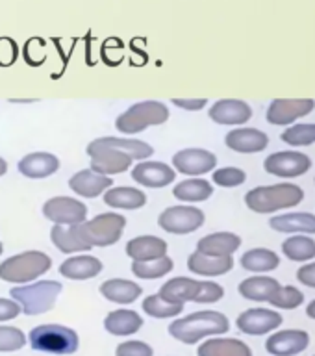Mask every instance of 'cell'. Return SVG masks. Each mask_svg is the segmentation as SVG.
<instances>
[{
  "instance_id": "cell-1",
  "label": "cell",
  "mask_w": 315,
  "mask_h": 356,
  "mask_svg": "<svg viewBox=\"0 0 315 356\" xmlns=\"http://www.w3.org/2000/svg\"><path fill=\"white\" fill-rule=\"evenodd\" d=\"M230 330V321L221 312L200 310L186 317L175 319L169 325V334L186 345L199 343L210 336H221Z\"/></svg>"
},
{
  "instance_id": "cell-2",
  "label": "cell",
  "mask_w": 315,
  "mask_h": 356,
  "mask_svg": "<svg viewBox=\"0 0 315 356\" xmlns=\"http://www.w3.org/2000/svg\"><path fill=\"white\" fill-rule=\"evenodd\" d=\"M302 200H305V191L289 182L258 186L245 195V204L256 213H273L286 208H295Z\"/></svg>"
},
{
  "instance_id": "cell-3",
  "label": "cell",
  "mask_w": 315,
  "mask_h": 356,
  "mask_svg": "<svg viewBox=\"0 0 315 356\" xmlns=\"http://www.w3.org/2000/svg\"><path fill=\"white\" fill-rule=\"evenodd\" d=\"M28 343L38 353H47V355L67 356L74 355L80 347V338L76 330L65 325H39L32 328L28 334Z\"/></svg>"
},
{
  "instance_id": "cell-4",
  "label": "cell",
  "mask_w": 315,
  "mask_h": 356,
  "mask_svg": "<svg viewBox=\"0 0 315 356\" xmlns=\"http://www.w3.org/2000/svg\"><path fill=\"white\" fill-rule=\"evenodd\" d=\"M63 291V284L56 280H39V282L15 286L10 289L11 299L17 300L26 316H41L54 308L56 300Z\"/></svg>"
},
{
  "instance_id": "cell-5",
  "label": "cell",
  "mask_w": 315,
  "mask_h": 356,
  "mask_svg": "<svg viewBox=\"0 0 315 356\" xmlns=\"http://www.w3.org/2000/svg\"><path fill=\"white\" fill-rule=\"evenodd\" d=\"M52 258L41 250H24L21 254L10 256L0 264V278L4 282L24 284L43 277L50 271Z\"/></svg>"
},
{
  "instance_id": "cell-6",
  "label": "cell",
  "mask_w": 315,
  "mask_h": 356,
  "mask_svg": "<svg viewBox=\"0 0 315 356\" xmlns=\"http://www.w3.org/2000/svg\"><path fill=\"white\" fill-rule=\"evenodd\" d=\"M169 119V108L160 100H143L132 104L115 119V128L121 134H139L149 127L163 124Z\"/></svg>"
},
{
  "instance_id": "cell-7",
  "label": "cell",
  "mask_w": 315,
  "mask_h": 356,
  "mask_svg": "<svg viewBox=\"0 0 315 356\" xmlns=\"http://www.w3.org/2000/svg\"><path fill=\"white\" fill-rule=\"evenodd\" d=\"M88 156L91 158V171L110 177V175H119L130 169L132 165V158L122 152L111 143H108L106 138H99L91 141L86 149Z\"/></svg>"
},
{
  "instance_id": "cell-8",
  "label": "cell",
  "mask_w": 315,
  "mask_h": 356,
  "mask_svg": "<svg viewBox=\"0 0 315 356\" xmlns=\"http://www.w3.org/2000/svg\"><path fill=\"white\" fill-rule=\"evenodd\" d=\"M124 227H127V219L121 213L108 211L93 217L91 221H83L82 232L91 247H110L121 239Z\"/></svg>"
},
{
  "instance_id": "cell-9",
  "label": "cell",
  "mask_w": 315,
  "mask_h": 356,
  "mask_svg": "<svg viewBox=\"0 0 315 356\" xmlns=\"http://www.w3.org/2000/svg\"><path fill=\"white\" fill-rule=\"evenodd\" d=\"M206 221L204 211L195 206H171L161 211L158 217V225L161 230L177 236H186L199 230Z\"/></svg>"
},
{
  "instance_id": "cell-10",
  "label": "cell",
  "mask_w": 315,
  "mask_h": 356,
  "mask_svg": "<svg viewBox=\"0 0 315 356\" xmlns=\"http://www.w3.org/2000/svg\"><path fill=\"white\" fill-rule=\"evenodd\" d=\"M264 169L269 175L278 178H297L302 177L312 169L310 156L299 150H280L267 156L264 161Z\"/></svg>"
},
{
  "instance_id": "cell-11",
  "label": "cell",
  "mask_w": 315,
  "mask_h": 356,
  "mask_svg": "<svg viewBox=\"0 0 315 356\" xmlns=\"http://www.w3.org/2000/svg\"><path fill=\"white\" fill-rule=\"evenodd\" d=\"M284 317L280 312L271 308H249L241 312L236 319V327L247 336H264L277 330L282 325Z\"/></svg>"
},
{
  "instance_id": "cell-12",
  "label": "cell",
  "mask_w": 315,
  "mask_h": 356,
  "mask_svg": "<svg viewBox=\"0 0 315 356\" xmlns=\"http://www.w3.org/2000/svg\"><path fill=\"white\" fill-rule=\"evenodd\" d=\"M43 216L54 225H74L88 217V206L72 197H52L43 204Z\"/></svg>"
},
{
  "instance_id": "cell-13",
  "label": "cell",
  "mask_w": 315,
  "mask_h": 356,
  "mask_svg": "<svg viewBox=\"0 0 315 356\" xmlns=\"http://www.w3.org/2000/svg\"><path fill=\"white\" fill-rule=\"evenodd\" d=\"M310 345V334L300 328H284L271 334L266 341V350L271 356H297Z\"/></svg>"
},
{
  "instance_id": "cell-14",
  "label": "cell",
  "mask_w": 315,
  "mask_h": 356,
  "mask_svg": "<svg viewBox=\"0 0 315 356\" xmlns=\"http://www.w3.org/2000/svg\"><path fill=\"white\" fill-rule=\"evenodd\" d=\"M315 102L312 99H275L267 108L266 119L271 124L286 127L300 117L312 113Z\"/></svg>"
},
{
  "instance_id": "cell-15",
  "label": "cell",
  "mask_w": 315,
  "mask_h": 356,
  "mask_svg": "<svg viewBox=\"0 0 315 356\" xmlns=\"http://www.w3.org/2000/svg\"><path fill=\"white\" fill-rule=\"evenodd\" d=\"M172 165L188 177H200L216 169L217 156L206 149H182L172 156Z\"/></svg>"
},
{
  "instance_id": "cell-16",
  "label": "cell",
  "mask_w": 315,
  "mask_h": 356,
  "mask_svg": "<svg viewBox=\"0 0 315 356\" xmlns=\"http://www.w3.org/2000/svg\"><path fill=\"white\" fill-rule=\"evenodd\" d=\"M132 178L145 188H165L171 182H175L177 172L172 167H169L163 161H141L132 169Z\"/></svg>"
},
{
  "instance_id": "cell-17",
  "label": "cell",
  "mask_w": 315,
  "mask_h": 356,
  "mask_svg": "<svg viewBox=\"0 0 315 356\" xmlns=\"http://www.w3.org/2000/svg\"><path fill=\"white\" fill-rule=\"evenodd\" d=\"M210 119L217 124H245L252 117V108L245 100L221 99L210 108Z\"/></svg>"
},
{
  "instance_id": "cell-18",
  "label": "cell",
  "mask_w": 315,
  "mask_h": 356,
  "mask_svg": "<svg viewBox=\"0 0 315 356\" xmlns=\"http://www.w3.org/2000/svg\"><path fill=\"white\" fill-rule=\"evenodd\" d=\"M225 143L234 152L255 154V152H261L264 149H267L269 138L266 132H261L258 128H236L227 134Z\"/></svg>"
},
{
  "instance_id": "cell-19",
  "label": "cell",
  "mask_w": 315,
  "mask_h": 356,
  "mask_svg": "<svg viewBox=\"0 0 315 356\" xmlns=\"http://www.w3.org/2000/svg\"><path fill=\"white\" fill-rule=\"evenodd\" d=\"M50 239L56 245V249H60L65 254L83 252V250L93 249L88 243V239L83 238L82 222H74V225H54L52 230H50Z\"/></svg>"
},
{
  "instance_id": "cell-20",
  "label": "cell",
  "mask_w": 315,
  "mask_h": 356,
  "mask_svg": "<svg viewBox=\"0 0 315 356\" xmlns=\"http://www.w3.org/2000/svg\"><path fill=\"white\" fill-rule=\"evenodd\" d=\"M113 186V178L99 175V172L91 171V169H83L78 171L76 175H72L69 178V188L80 197L86 199H95L100 193H104L106 189H110Z\"/></svg>"
},
{
  "instance_id": "cell-21",
  "label": "cell",
  "mask_w": 315,
  "mask_h": 356,
  "mask_svg": "<svg viewBox=\"0 0 315 356\" xmlns=\"http://www.w3.org/2000/svg\"><path fill=\"white\" fill-rule=\"evenodd\" d=\"M232 256H210L195 250L188 258V269L200 277H221V275L232 271Z\"/></svg>"
},
{
  "instance_id": "cell-22",
  "label": "cell",
  "mask_w": 315,
  "mask_h": 356,
  "mask_svg": "<svg viewBox=\"0 0 315 356\" xmlns=\"http://www.w3.org/2000/svg\"><path fill=\"white\" fill-rule=\"evenodd\" d=\"M200 289V280L189 277H175L160 288L158 295L172 305H186L188 300L195 302Z\"/></svg>"
},
{
  "instance_id": "cell-23",
  "label": "cell",
  "mask_w": 315,
  "mask_h": 356,
  "mask_svg": "<svg viewBox=\"0 0 315 356\" xmlns=\"http://www.w3.org/2000/svg\"><path fill=\"white\" fill-rule=\"evenodd\" d=\"M100 293L106 300L115 302V305H132L141 297L143 288L138 282L127 280V278H111L100 284Z\"/></svg>"
},
{
  "instance_id": "cell-24",
  "label": "cell",
  "mask_w": 315,
  "mask_h": 356,
  "mask_svg": "<svg viewBox=\"0 0 315 356\" xmlns=\"http://www.w3.org/2000/svg\"><path fill=\"white\" fill-rule=\"evenodd\" d=\"M127 254L132 261L158 260L167 256V241L156 236H139L127 243Z\"/></svg>"
},
{
  "instance_id": "cell-25",
  "label": "cell",
  "mask_w": 315,
  "mask_h": 356,
  "mask_svg": "<svg viewBox=\"0 0 315 356\" xmlns=\"http://www.w3.org/2000/svg\"><path fill=\"white\" fill-rule=\"evenodd\" d=\"M60 169V160L49 152H32L19 161V172L26 178H47Z\"/></svg>"
},
{
  "instance_id": "cell-26",
  "label": "cell",
  "mask_w": 315,
  "mask_h": 356,
  "mask_svg": "<svg viewBox=\"0 0 315 356\" xmlns=\"http://www.w3.org/2000/svg\"><path fill=\"white\" fill-rule=\"evenodd\" d=\"M280 286L282 284L278 282L277 278L258 275V277L245 278L243 282L239 284L238 291L243 299L255 300V302H269L277 295Z\"/></svg>"
},
{
  "instance_id": "cell-27",
  "label": "cell",
  "mask_w": 315,
  "mask_h": 356,
  "mask_svg": "<svg viewBox=\"0 0 315 356\" xmlns=\"http://www.w3.org/2000/svg\"><path fill=\"white\" fill-rule=\"evenodd\" d=\"M100 271H102V261L89 254L71 256L60 266V275L69 280H89L100 275Z\"/></svg>"
},
{
  "instance_id": "cell-28",
  "label": "cell",
  "mask_w": 315,
  "mask_h": 356,
  "mask_svg": "<svg viewBox=\"0 0 315 356\" xmlns=\"http://www.w3.org/2000/svg\"><path fill=\"white\" fill-rule=\"evenodd\" d=\"M241 247V238L234 232L208 234L197 243V250L210 256H232Z\"/></svg>"
},
{
  "instance_id": "cell-29",
  "label": "cell",
  "mask_w": 315,
  "mask_h": 356,
  "mask_svg": "<svg viewBox=\"0 0 315 356\" xmlns=\"http://www.w3.org/2000/svg\"><path fill=\"white\" fill-rule=\"evenodd\" d=\"M269 227L282 234H315V216L308 211H291L271 217Z\"/></svg>"
},
{
  "instance_id": "cell-30",
  "label": "cell",
  "mask_w": 315,
  "mask_h": 356,
  "mask_svg": "<svg viewBox=\"0 0 315 356\" xmlns=\"http://www.w3.org/2000/svg\"><path fill=\"white\" fill-rule=\"evenodd\" d=\"M199 356H252V349L238 338H211L197 349Z\"/></svg>"
},
{
  "instance_id": "cell-31",
  "label": "cell",
  "mask_w": 315,
  "mask_h": 356,
  "mask_svg": "<svg viewBox=\"0 0 315 356\" xmlns=\"http://www.w3.org/2000/svg\"><path fill=\"white\" fill-rule=\"evenodd\" d=\"M143 327V317L136 310L110 312L104 319L106 332L111 336H132Z\"/></svg>"
},
{
  "instance_id": "cell-32",
  "label": "cell",
  "mask_w": 315,
  "mask_h": 356,
  "mask_svg": "<svg viewBox=\"0 0 315 356\" xmlns=\"http://www.w3.org/2000/svg\"><path fill=\"white\" fill-rule=\"evenodd\" d=\"M104 204L110 208H121V210H139L147 204V197L141 189L122 186V188L106 189Z\"/></svg>"
},
{
  "instance_id": "cell-33",
  "label": "cell",
  "mask_w": 315,
  "mask_h": 356,
  "mask_svg": "<svg viewBox=\"0 0 315 356\" xmlns=\"http://www.w3.org/2000/svg\"><path fill=\"white\" fill-rule=\"evenodd\" d=\"M278 266H280V258H278L277 252L271 249H264V247L247 250L241 256V267L247 271L267 273L275 271Z\"/></svg>"
},
{
  "instance_id": "cell-34",
  "label": "cell",
  "mask_w": 315,
  "mask_h": 356,
  "mask_svg": "<svg viewBox=\"0 0 315 356\" xmlns=\"http://www.w3.org/2000/svg\"><path fill=\"white\" fill-rule=\"evenodd\" d=\"M172 195L184 202H202L213 195V186L204 178H191L177 184L172 189Z\"/></svg>"
},
{
  "instance_id": "cell-35",
  "label": "cell",
  "mask_w": 315,
  "mask_h": 356,
  "mask_svg": "<svg viewBox=\"0 0 315 356\" xmlns=\"http://www.w3.org/2000/svg\"><path fill=\"white\" fill-rule=\"evenodd\" d=\"M284 256L291 261H310L315 258V239L308 236H291L282 243Z\"/></svg>"
},
{
  "instance_id": "cell-36",
  "label": "cell",
  "mask_w": 315,
  "mask_h": 356,
  "mask_svg": "<svg viewBox=\"0 0 315 356\" xmlns=\"http://www.w3.org/2000/svg\"><path fill=\"white\" fill-rule=\"evenodd\" d=\"M172 267L175 264L169 256L149 261H132V273L143 280H156V278L165 277L167 273L172 271Z\"/></svg>"
},
{
  "instance_id": "cell-37",
  "label": "cell",
  "mask_w": 315,
  "mask_h": 356,
  "mask_svg": "<svg viewBox=\"0 0 315 356\" xmlns=\"http://www.w3.org/2000/svg\"><path fill=\"white\" fill-rule=\"evenodd\" d=\"M143 312L147 316L154 317V319H167V317L180 316V312H184V305H172L167 302L160 297V295H150L143 300Z\"/></svg>"
},
{
  "instance_id": "cell-38",
  "label": "cell",
  "mask_w": 315,
  "mask_h": 356,
  "mask_svg": "<svg viewBox=\"0 0 315 356\" xmlns=\"http://www.w3.org/2000/svg\"><path fill=\"white\" fill-rule=\"evenodd\" d=\"M280 139L284 143L291 145V147H308V145L315 143V124L312 122H300V124H293V127L286 128L280 134Z\"/></svg>"
},
{
  "instance_id": "cell-39",
  "label": "cell",
  "mask_w": 315,
  "mask_h": 356,
  "mask_svg": "<svg viewBox=\"0 0 315 356\" xmlns=\"http://www.w3.org/2000/svg\"><path fill=\"white\" fill-rule=\"evenodd\" d=\"M305 302V293L295 286H280L277 295L269 300V305L278 310H295Z\"/></svg>"
},
{
  "instance_id": "cell-40",
  "label": "cell",
  "mask_w": 315,
  "mask_h": 356,
  "mask_svg": "<svg viewBox=\"0 0 315 356\" xmlns=\"http://www.w3.org/2000/svg\"><path fill=\"white\" fill-rule=\"evenodd\" d=\"M26 345V334L17 327H0V353L21 350Z\"/></svg>"
},
{
  "instance_id": "cell-41",
  "label": "cell",
  "mask_w": 315,
  "mask_h": 356,
  "mask_svg": "<svg viewBox=\"0 0 315 356\" xmlns=\"http://www.w3.org/2000/svg\"><path fill=\"white\" fill-rule=\"evenodd\" d=\"M211 178L221 188H238L247 180V172L239 167H223V169L213 171Z\"/></svg>"
},
{
  "instance_id": "cell-42",
  "label": "cell",
  "mask_w": 315,
  "mask_h": 356,
  "mask_svg": "<svg viewBox=\"0 0 315 356\" xmlns=\"http://www.w3.org/2000/svg\"><path fill=\"white\" fill-rule=\"evenodd\" d=\"M223 297H225V289H223L221 284L210 282V280H200V289L195 302H199V305H210V302L221 300Z\"/></svg>"
},
{
  "instance_id": "cell-43",
  "label": "cell",
  "mask_w": 315,
  "mask_h": 356,
  "mask_svg": "<svg viewBox=\"0 0 315 356\" xmlns=\"http://www.w3.org/2000/svg\"><path fill=\"white\" fill-rule=\"evenodd\" d=\"M115 356H154V349L145 341L132 339V341H122L117 345Z\"/></svg>"
},
{
  "instance_id": "cell-44",
  "label": "cell",
  "mask_w": 315,
  "mask_h": 356,
  "mask_svg": "<svg viewBox=\"0 0 315 356\" xmlns=\"http://www.w3.org/2000/svg\"><path fill=\"white\" fill-rule=\"evenodd\" d=\"M45 41L43 39H30L24 47V60L28 65L39 67L45 61Z\"/></svg>"
},
{
  "instance_id": "cell-45",
  "label": "cell",
  "mask_w": 315,
  "mask_h": 356,
  "mask_svg": "<svg viewBox=\"0 0 315 356\" xmlns=\"http://www.w3.org/2000/svg\"><path fill=\"white\" fill-rule=\"evenodd\" d=\"M17 54H19V49H17V43L13 39H0V67L13 65L17 60Z\"/></svg>"
},
{
  "instance_id": "cell-46",
  "label": "cell",
  "mask_w": 315,
  "mask_h": 356,
  "mask_svg": "<svg viewBox=\"0 0 315 356\" xmlns=\"http://www.w3.org/2000/svg\"><path fill=\"white\" fill-rule=\"evenodd\" d=\"M22 312L21 305L13 299H0V323L15 319Z\"/></svg>"
},
{
  "instance_id": "cell-47",
  "label": "cell",
  "mask_w": 315,
  "mask_h": 356,
  "mask_svg": "<svg viewBox=\"0 0 315 356\" xmlns=\"http://www.w3.org/2000/svg\"><path fill=\"white\" fill-rule=\"evenodd\" d=\"M297 280H299L300 284H305L306 288L315 289V261L299 267V271H297Z\"/></svg>"
},
{
  "instance_id": "cell-48",
  "label": "cell",
  "mask_w": 315,
  "mask_h": 356,
  "mask_svg": "<svg viewBox=\"0 0 315 356\" xmlns=\"http://www.w3.org/2000/svg\"><path fill=\"white\" fill-rule=\"evenodd\" d=\"M171 102L175 106H178V108L189 110V111H199L208 104V100L206 99H172Z\"/></svg>"
},
{
  "instance_id": "cell-49",
  "label": "cell",
  "mask_w": 315,
  "mask_h": 356,
  "mask_svg": "<svg viewBox=\"0 0 315 356\" xmlns=\"http://www.w3.org/2000/svg\"><path fill=\"white\" fill-rule=\"evenodd\" d=\"M306 316H308V317H310V319H314V321H315V299L312 300L310 305L306 306Z\"/></svg>"
},
{
  "instance_id": "cell-50",
  "label": "cell",
  "mask_w": 315,
  "mask_h": 356,
  "mask_svg": "<svg viewBox=\"0 0 315 356\" xmlns=\"http://www.w3.org/2000/svg\"><path fill=\"white\" fill-rule=\"evenodd\" d=\"M6 171H8V161H6L4 158L0 156V177H2V175H6Z\"/></svg>"
},
{
  "instance_id": "cell-51",
  "label": "cell",
  "mask_w": 315,
  "mask_h": 356,
  "mask_svg": "<svg viewBox=\"0 0 315 356\" xmlns=\"http://www.w3.org/2000/svg\"><path fill=\"white\" fill-rule=\"evenodd\" d=\"M4 252V245H2V241H0V254Z\"/></svg>"
},
{
  "instance_id": "cell-52",
  "label": "cell",
  "mask_w": 315,
  "mask_h": 356,
  "mask_svg": "<svg viewBox=\"0 0 315 356\" xmlns=\"http://www.w3.org/2000/svg\"><path fill=\"white\" fill-rule=\"evenodd\" d=\"M314 356H315V355H314Z\"/></svg>"
}]
</instances>
